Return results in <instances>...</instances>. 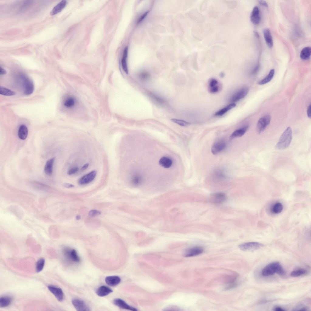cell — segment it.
Returning <instances> with one entry per match:
<instances>
[{"mask_svg":"<svg viewBox=\"0 0 311 311\" xmlns=\"http://www.w3.org/2000/svg\"><path fill=\"white\" fill-rule=\"evenodd\" d=\"M275 273L281 276L285 274L284 269L280 263L277 261L269 263L264 268L261 272V275L265 277L271 276Z\"/></svg>","mask_w":311,"mask_h":311,"instance_id":"obj_1","label":"cell"},{"mask_svg":"<svg viewBox=\"0 0 311 311\" xmlns=\"http://www.w3.org/2000/svg\"><path fill=\"white\" fill-rule=\"evenodd\" d=\"M292 132L290 127H287L282 134L276 147L279 149H283L287 148L290 145L292 139Z\"/></svg>","mask_w":311,"mask_h":311,"instance_id":"obj_2","label":"cell"},{"mask_svg":"<svg viewBox=\"0 0 311 311\" xmlns=\"http://www.w3.org/2000/svg\"><path fill=\"white\" fill-rule=\"evenodd\" d=\"M263 244L256 242H250L239 245V248L243 251H251L258 249L263 246Z\"/></svg>","mask_w":311,"mask_h":311,"instance_id":"obj_3","label":"cell"},{"mask_svg":"<svg viewBox=\"0 0 311 311\" xmlns=\"http://www.w3.org/2000/svg\"><path fill=\"white\" fill-rule=\"evenodd\" d=\"M271 119L269 115H265L260 118L257 122L256 128L257 132L260 133L263 132L269 124Z\"/></svg>","mask_w":311,"mask_h":311,"instance_id":"obj_4","label":"cell"},{"mask_svg":"<svg viewBox=\"0 0 311 311\" xmlns=\"http://www.w3.org/2000/svg\"><path fill=\"white\" fill-rule=\"evenodd\" d=\"M97 175V172L93 170L87 174L84 175L78 180L79 184L81 185L87 184L92 182L95 178Z\"/></svg>","mask_w":311,"mask_h":311,"instance_id":"obj_5","label":"cell"},{"mask_svg":"<svg viewBox=\"0 0 311 311\" xmlns=\"http://www.w3.org/2000/svg\"><path fill=\"white\" fill-rule=\"evenodd\" d=\"M248 89L246 87H243L236 91L232 96L231 101L236 102L244 97L248 94Z\"/></svg>","mask_w":311,"mask_h":311,"instance_id":"obj_6","label":"cell"},{"mask_svg":"<svg viewBox=\"0 0 311 311\" xmlns=\"http://www.w3.org/2000/svg\"><path fill=\"white\" fill-rule=\"evenodd\" d=\"M226 146V143L224 141L220 140L218 141L212 145L211 148V152L213 154L216 155L224 150Z\"/></svg>","mask_w":311,"mask_h":311,"instance_id":"obj_7","label":"cell"},{"mask_svg":"<svg viewBox=\"0 0 311 311\" xmlns=\"http://www.w3.org/2000/svg\"><path fill=\"white\" fill-rule=\"evenodd\" d=\"M203 251V248L201 247H194L187 249L185 251L183 255L187 257L194 256L201 254Z\"/></svg>","mask_w":311,"mask_h":311,"instance_id":"obj_8","label":"cell"},{"mask_svg":"<svg viewBox=\"0 0 311 311\" xmlns=\"http://www.w3.org/2000/svg\"><path fill=\"white\" fill-rule=\"evenodd\" d=\"M72 302L77 311H89L90 310L89 307L82 300L77 298L72 299Z\"/></svg>","mask_w":311,"mask_h":311,"instance_id":"obj_9","label":"cell"},{"mask_svg":"<svg viewBox=\"0 0 311 311\" xmlns=\"http://www.w3.org/2000/svg\"><path fill=\"white\" fill-rule=\"evenodd\" d=\"M64 255L67 258L72 261L75 262H80V258L78 256L77 251L74 249H71L66 248L64 249Z\"/></svg>","mask_w":311,"mask_h":311,"instance_id":"obj_10","label":"cell"},{"mask_svg":"<svg viewBox=\"0 0 311 311\" xmlns=\"http://www.w3.org/2000/svg\"><path fill=\"white\" fill-rule=\"evenodd\" d=\"M225 194L221 192L212 193L210 196V201L214 203L220 204L224 202L226 199Z\"/></svg>","mask_w":311,"mask_h":311,"instance_id":"obj_11","label":"cell"},{"mask_svg":"<svg viewBox=\"0 0 311 311\" xmlns=\"http://www.w3.org/2000/svg\"><path fill=\"white\" fill-rule=\"evenodd\" d=\"M47 288L58 301L60 302L63 301V293L61 289L52 285H49Z\"/></svg>","mask_w":311,"mask_h":311,"instance_id":"obj_12","label":"cell"},{"mask_svg":"<svg viewBox=\"0 0 311 311\" xmlns=\"http://www.w3.org/2000/svg\"><path fill=\"white\" fill-rule=\"evenodd\" d=\"M220 86L218 80L215 78H212L209 81V91L211 93L215 94L219 91Z\"/></svg>","mask_w":311,"mask_h":311,"instance_id":"obj_13","label":"cell"},{"mask_svg":"<svg viewBox=\"0 0 311 311\" xmlns=\"http://www.w3.org/2000/svg\"><path fill=\"white\" fill-rule=\"evenodd\" d=\"M114 305L119 308L129 310L133 311H136L137 309L128 305L123 300L120 299H115L113 301Z\"/></svg>","mask_w":311,"mask_h":311,"instance_id":"obj_14","label":"cell"},{"mask_svg":"<svg viewBox=\"0 0 311 311\" xmlns=\"http://www.w3.org/2000/svg\"><path fill=\"white\" fill-rule=\"evenodd\" d=\"M251 22L254 24H258L260 21L259 10L257 6L253 8L250 16Z\"/></svg>","mask_w":311,"mask_h":311,"instance_id":"obj_15","label":"cell"},{"mask_svg":"<svg viewBox=\"0 0 311 311\" xmlns=\"http://www.w3.org/2000/svg\"><path fill=\"white\" fill-rule=\"evenodd\" d=\"M248 125H245L235 130L231 135L230 138L232 139L242 136L248 130Z\"/></svg>","mask_w":311,"mask_h":311,"instance_id":"obj_16","label":"cell"},{"mask_svg":"<svg viewBox=\"0 0 311 311\" xmlns=\"http://www.w3.org/2000/svg\"><path fill=\"white\" fill-rule=\"evenodd\" d=\"M67 2L66 0H62L55 5L50 12L51 15H54L60 12L65 7Z\"/></svg>","mask_w":311,"mask_h":311,"instance_id":"obj_17","label":"cell"},{"mask_svg":"<svg viewBox=\"0 0 311 311\" xmlns=\"http://www.w3.org/2000/svg\"><path fill=\"white\" fill-rule=\"evenodd\" d=\"M121 280L120 278L117 276H108L105 279L106 283L111 286L117 285L120 283Z\"/></svg>","mask_w":311,"mask_h":311,"instance_id":"obj_18","label":"cell"},{"mask_svg":"<svg viewBox=\"0 0 311 311\" xmlns=\"http://www.w3.org/2000/svg\"><path fill=\"white\" fill-rule=\"evenodd\" d=\"M112 292V290L108 287L102 285L97 289L96 291L97 294L100 297L106 296Z\"/></svg>","mask_w":311,"mask_h":311,"instance_id":"obj_19","label":"cell"},{"mask_svg":"<svg viewBox=\"0 0 311 311\" xmlns=\"http://www.w3.org/2000/svg\"><path fill=\"white\" fill-rule=\"evenodd\" d=\"M55 158H53L48 160L46 162L44 169L45 173L48 175H51L53 172V167Z\"/></svg>","mask_w":311,"mask_h":311,"instance_id":"obj_20","label":"cell"},{"mask_svg":"<svg viewBox=\"0 0 311 311\" xmlns=\"http://www.w3.org/2000/svg\"><path fill=\"white\" fill-rule=\"evenodd\" d=\"M263 32L267 45L269 47H272L273 45V42L270 31L268 29H265L264 30Z\"/></svg>","mask_w":311,"mask_h":311,"instance_id":"obj_21","label":"cell"},{"mask_svg":"<svg viewBox=\"0 0 311 311\" xmlns=\"http://www.w3.org/2000/svg\"><path fill=\"white\" fill-rule=\"evenodd\" d=\"M28 135V129L27 127L24 125H21L19 127L18 132V135L20 139L24 140L27 137Z\"/></svg>","mask_w":311,"mask_h":311,"instance_id":"obj_22","label":"cell"},{"mask_svg":"<svg viewBox=\"0 0 311 311\" xmlns=\"http://www.w3.org/2000/svg\"><path fill=\"white\" fill-rule=\"evenodd\" d=\"M159 165L162 167L168 168L170 167L172 165L173 161L170 158L163 157L161 158L159 161Z\"/></svg>","mask_w":311,"mask_h":311,"instance_id":"obj_23","label":"cell"},{"mask_svg":"<svg viewBox=\"0 0 311 311\" xmlns=\"http://www.w3.org/2000/svg\"><path fill=\"white\" fill-rule=\"evenodd\" d=\"M236 105V104L234 103H231L217 111L215 113L214 115L217 116H222L229 110L235 107Z\"/></svg>","mask_w":311,"mask_h":311,"instance_id":"obj_24","label":"cell"},{"mask_svg":"<svg viewBox=\"0 0 311 311\" xmlns=\"http://www.w3.org/2000/svg\"><path fill=\"white\" fill-rule=\"evenodd\" d=\"M311 50L310 47H306L303 48L300 53V57L303 60L309 59L311 55Z\"/></svg>","mask_w":311,"mask_h":311,"instance_id":"obj_25","label":"cell"},{"mask_svg":"<svg viewBox=\"0 0 311 311\" xmlns=\"http://www.w3.org/2000/svg\"><path fill=\"white\" fill-rule=\"evenodd\" d=\"M128 48L126 47L124 50L123 56L121 61L122 68L126 73L128 74V69L127 63V58L128 56Z\"/></svg>","mask_w":311,"mask_h":311,"instance_id":"obj_26","label":"cell"},{"mask_svg":"<svg viewBox=\"0 0 311 311\" xmlns=\"http://www.w3.org/2000/svg\"><path fill=\"white\" fill-rule=\"evenodd\" d=\"M34 88L32 82L29 80H27L25 84V94L26 95L31 94L33 92Z\"/></svg>","mask_w":311,"mask_h":311,"instance_id":"obj_27","label":"cell"},{"mask_svg":"<svg viewBox=\"0 0 311 311\" xmlns=\"http://www.w3.org/2000/svg\"><path fill=\"white\" fill-rule=\"evenodd\" d=\"M274 73V69L271 70L268 75L265 78L259 81L258 83V84L259 85H263L269 82L273 78Z\"/></svg>","mask_w":311,"mask_h":311,"instance_id":"obj_28","label":"cell"},{"mask_svg":"<svg viewBox=\"0 0 311 311\" xmlns=\"http://www.w3.org/2000/svg\"><path fill=\"white\" fill-rule=\"evenodd\" d=\"M12 302V298L8 296H2L0 299V306L5 307L9 305Z\"/></svg>","mask_w":311,"mask_h":311,"instance_id":"obj_29","label":"cell"},{"mask_svg":"<svg viewBox=\"0 0 311 311\" xmlns=\"http://www.w3.org/2000/svg\"><path fill=\"white\" fill-rule=\"evenodd\" d=\"M307 270L304 268H299L293 270L291 272L290 275L292 277H297L306 274Z\"/></svg>","mask_w":311,"mask_h":311,"instance_id":"obj_30","label":"cell"},{"mask_svg":"<svg viewBox=\"0 0 311 311\" xmlns=\"http://www.w3.org/2000/svg\"><path fill=\"white\" fill-rule=\"evenodd\" d=\"M142 180V178L140 175L136 173L133 175L131 179L132 183L134 186H137L140 185Z\"/></svg>","mask_w":311,"mask_h":311,"instance_id":"obj_31","label":"cell"},{"mask_svg":"<svg viewBox=\"0 0 311 311\" xmlns=\"http://www.w3.org/2000/svg\"><path fill=\"white\" fill-rule=\"evenodd\" d=\"M45 263V260L43 258H41L37 261L36 266V269L37 272H39L43 270Z\"/></svg>","mask_w":311,"mask_h":311,"instance_id":"obj_32","label":"cell"},{"mask_svg":"<svg viewBox=\"0 0 311 311\" xmlns=\"http://www.w3.org/2000/svg\"><path fill=\"white\" fill-rule=\"evenodd\" d=\"M0 94L5 96H11L14 95L15 92L8 88L0 87Z\"/></svg>","mask_w":311,"mask_h":311,"instance_id":"obj_33","label":"cell"},{"mask_svg":"<svg viewBox=\"0 0 311 311\" xmlns=\"http://www.w3.org/2000/svg\"><path fill=\"white\" fill-rule=\"evenodd\" d=\"M283 209L282 204L280 202L276 203L273 206L272 210L275 214H279L282 211Z\"/></svg>","mask_w":311,"mask_h":311,"instance_id":"obj_34","label":"cell"},{"mask_svg":"<svg viewBox=\"0 0 311 311\" xmlns=\"http://www.w3.org/2000/svg\"><path fill=\"white\" fill-rule=\"evenodd\" d=\"M75 102V99L73 97H70L66 100L64 102V105L67 107L70 108L74 106Z\"/></svg>","mask_w":311,"mask_h":311,"instance_id":"obj_35","label":"cell"},{"mask_svg":"<svg viewBox=\"0 0 311 311\" xmlns=\"http://www.w3.org/2000/svg\"><path fill=\"white\" fill-rule=\"evenodd\" d=\"M171 120L172 122L182 126L186 127L189 126L190 125V123L182 120L173 118L171 119Z\"/></svg>","mask_w":311,"mask_h":311,"instance_id":"obj_36","label":"cell"},{"mask_svg":"<svg viewBox=\"0 0 311 311\" xmlns=\"http://www.w3.org/2000/svg\"><path fill=\"white\" fill-rule=\"evenodd\" d=\"M215 175L216 177L219 178H223L225 177V175L222 170L218 169L216 170L215 172Z\"/></svg>","mask_w":311,"mask_h":311,"instance_id":"obj_37","label":"cell"},{"mask_svg":"<svg viewBox=\"0 0 311 311\" xmlns=\"http://www.w3.org/2000/svg\"><path fill=\"white\" fill-rule=\"evenodd\" d=\"M79 169L77 167H74L69 169L67 172V174L69 175H71L77 173Z\"/></svg>","mask_w":311,"mask_h":311,"instance_id":"obj_38","label":"cell"},{"mask_svg":"<svg viewBox=\"0 0 311 311\" xmlns=\"http://www.w3.org/2000/svg\"><path fill=\"white\" fill-rule=\"evenodd\" d=\"M101 212L96 210H92L90 211L89 215L91 217H94L100 214Z\"/></svg>","mask_w":311,"mask_h":311,"instance_id":"obj_39","label":"cell"},{"mask_svg":"<svg viewBox=\"0 0 311 311\" xmlns=\"http://www.w3.org/2000/svg\"><path fill=\"white\" fill-rule=\"evenodd\" d=\"M139 76L142 80H144L149 78L150 75L148 72H144L141 73L140 74Z\"/></svg>","mask_w":311,"mask_h":311,"instance_id":"obj_40","label":"cell"},{"mask_svg":"<svg viewBox=\"0 0 311 311\" xmlns=\"http://www.w3.org/2000/svg\"><path fill=\"white\" fill-rule=\"evenodd\" d=\"M237 284L236 283H233L231 284L230 285H228V286L226 287L225 288V290H227L231 289H233L237 286Z\"/></svg>","mask_w":311,"mask_h":311,"instance_id":"obj_41","label":"cell"},{"mask_svg":"<svg viewBox=\"0 0 311 311\" xmlns=\"http://www.w3.org/2000/svg\"><path fill=\"white\" fill-rule=\"evenodd\" d=\"M148 12H145V13L142 14V15L140 17V18L138 20L137 22L138 23H139L140 22L144 19L145 17L147 15V14L148 13Z\"/></svg>","mask_w":311,"mask_h":311,"instance_id":"obj_42","label":"cell"},{"mask_svg":"<svg viewBox=\"0 0 311 311\" xmlns=\"http://www.w3.org/2000/svg\"><path fill=\"white\" fill-rule=\"evenodd\" d=\"M273 310L275 311H285V310L279 306H275L274 309Z\"/></svg>","mask_w":311,"mask_h":311,"instance_id":"obj_43","label":"cell"},{"mask_svg":"<svg viewBox=\"0 0 311 311\" xmlns=\"http://www.w3.org/2000/svg\"><path fill=\"white\" fill-rule=\"evenodd\" d=\"M307 114L309 118H311V105L310 104L308 107L307 110Z\"/></svg>","mask_w":311,"mask_h":311,"instance_id":"obj_44","label":"cell"},{"mask_svg":"<svg viewBox=\"0 0 311 311\" xmlns=\"http://www.w3.org/2000/svg\"><path fill=\"white\" fill-rule=\"evenodd\" d=\"M259 2L260 4L266 7H268V5L266 2L263 0H259Z\"/></svg>","mask_w":311,"mask_h":311,"instance_id":"obj_45","label":"cell"},{"mask_svg":"<svg viewBox=\"0 0 311 311\" xmlns=\"http://www.w3.org/2000/svg\"><path fill=\"white\" fill-rule=\"evenodd\" d=\"M7 73L6 71L3 68L0 67V74L1 75H4Z\"/></svg>","mask_w":311,"mask_h":311,"instance_id":"obj_46","label":"cell"},{"mask_svg":"<svg viewBox=\"0 0 311 311\" xmlns=\"http://www.w3.org/2000/svg\"><path fill=\"white\" fill-rule=\"evenodd\" d=\"M89 166V164L87 163L84 164L81 168V170H84L87 169Z\"/></svg>","mask_w":311,"mask_h":311,"instance_id":"obj_47","label":"cell"},{"mask_svg":"<svg viewBox=\"0 0 311 311\" xmlns=\"http://www.w3.org/2000/svg\"><path fill=\"white\" fill-rule=\"evenodd\" d=\"M64 186L67 188H71L74 187V185L72 184L69 183H65L64 184Z\"/></svg>","mask_w":311,"mask_h":311,"instance_id":"obj_48","label":"cell"},{"mask_svg":"<svg viewBox=\"0 0 311 311\" xmlns=\"http://www.w3.org/2000/svg\"><path fill=\"white\" fill-rule=\"evenodd\" d=\"M259 66H256L255 67L254 69L253 70V71L252 72V73L255 74L256 73H257V72L258 71V70H259Z\"/></svg>","mask_w":311,"mask_h":311,"instance_id":"obj_49","label":"cell"},{"mask_svg":"<svg viewBox=\"0 0 311 311\" xmlns=\"http://www.w3.org/2000/svg\"><path fill=\"white\" fill-rule=\"evenodd\" d=\"M254 34H255V36L256 37H257V38H258L259 37V35H258V33L257 32H254Z\"/></svg>","mask_w":311,"mask_h":311,"instance_id":"obj_50","label":"cell"},{"mask_svg":"<svg viewBox=\"0 0 311 311\" xmlns=\"http://www.w3.org/2000/svg\"><path fill=\"white\" fill-rule=\"evenodd\" d=\"M220 76L221 77H223L224 76V73H221L220 74Z\"/></svg>","mask_w":311,"mask_h":311,"instance_id":"obj_51","label":"cell"},{"mask_svg":"<svg viewBox=\"0 0 311 311\" xmlns=\"http://www.w3.org/2000/svg\"><path fill=\"white\" fill-rule=\"evenodd\" d=\"M80 216H77V217L76 218H77V220H79V219H80Z\"/></svg>","mask_w":311,"mask_h":311,"instance_id":"obj_52","label":"cell"}]
</instances>
